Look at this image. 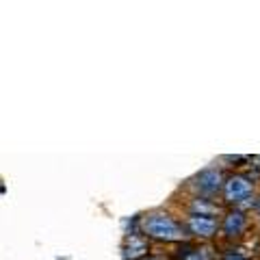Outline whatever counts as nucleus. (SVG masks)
I'll return each mask as SVG.
<instances>
[{
  "instance_id": "9b49d317",
  "label": "nucleus",
  "mask_w": 260,
  "mask_h": 260,
  "mask_svg": "<svg viewBox=\"0 0 260 260\" xmlns=\"http://www.w3.org/2000/svg\"><path fill=\"white\" fill-rule=\"evenodd\" d=\"M254 213L258 215V219H260V193H258V200H256V208H254Z\"/></svg>"
},
{
  "instance_id": "9d476101",
  "label": "nucleus",
  "mask_w": 260,
  "mask_h": 260,
  "mask_svg": "<svg viewBox=\"0 0 260 260\" xmlns=\"http://www.w3.org/2000/svg\"><path fill=\"white\" fill-rule=\"evenodd\" d=\"M143 260H169L165 254H150V256H145Z\"/></svg>"
},
{
  "instance_id": "39448f33",
  "label": "nucleus",
  "mask_w": 260,
  "mask_h": 260,
  "mask_svg": "<svg viewBox=\"0 0 260 260\" xmlns=\"http://www.w3.org/2000/svg\"><path fill=\"white\" fill-rule=\"evenodd\" d=\"M182 223L186 228V234L198 241H213L219 237V219L217 217L186 215Z\"/></svg>"
},
{
  "instance_id": "f8f14e48",
  "label": "nucleus",
  "mask_w": 260,
  "mask_h": 260,
  "mask_svg": "<svg viewBox=\"0 0 260 260\" xmlns=\"http://www.w3.org/2000/svg\"><path fill=\"white\" fill-rule=\"evenodd\" d=\"M221 260H223V258H221Z\"/></svg>"
},
{
  "instance_id": "423d86ee",
  "label": "nucleus",
  "mask_w": 260,
  "mask_h": 260,
  "mask_svg": "<svg viewBox=\"0 0 260 260\" xmlns=\"http://www.w3.org/2000/svg\"><path fill=\"white\" fill-rule=\"evenodd\" d=\"M121 251H124V260H143L150 256V239L143 232H128Z\"/></svg>"
},
{
  "instance_id": "6e6552de",
  "label": "nucleus",
  "mask_w": 260,
  "mask_h": 260,
  "mask_svg": "<svg viewBox=\"0 0 260 260\" xmlns=\"http://www.w3.org/2000/svg\"><path fill=\"white\" fill-rule=\"evenodd\" d=\"M178 256H180V260H213V256L204 247H195V245H189V243H182Z\"/></svg>"
},
{
  "instance_id": "1a4fd4ad",
  "label": "nucleus",
  "mask_w": 260,
  "mask_h": 260,
  "mask_svg": "<svg viewBox=\"0 0 260 260\" xmlns=\"http://www.w3.org/2000/svg\"><path fill=\"white\" fill-rule=\"evenodd\" d=\"M223 260H251V258L239 254V251H228V254H223Z\"/></svg>"
},
{
  "instance_id": "7ed1b4c3",
  "label": "nucleus",
  "mask_w": 260,
  "mask_h": 260,
  "mask_svg": "<svg viewBox=\"0 0 260 260\" xmlns=\"http://www.w3.org/2000/svg\"><path fill=\"white\" fill-rule=\"evenodd\" d=\"M223 182H225V174L223 169L219 167H206L202 169L200 174H195L191 180H189V186L193 189L195 195H202V198H217V193L223 191Z\"/></svg>"
},
{
  "instance_id": "f257e3e1",
  "label": "nucleus",
  "mask_w": 260,
  "mask_h": 260,
  "mask_svg": "<svg viewBox=\"0 0 260 260\" xmlns=\"http://www.w3.org/2000/svg\"><path fill=\"white\" fill-rule=\"evenodd\" d=\"M139 230L148 239L158 243H186L189 234L182 221L167 213V210H152V213L139 217Z\"/></svg>"
},
{
  "instance_id": "0eeeda50",
  "label": "nucleus",
  "mask_w": 260,
  "mask_h": 260,
  "mask_svg": "<svg viewBox=\"0 0 260 260\" xmlns=\"http://www.w3.org/2000/svg\"><path fill=\"white\" fill-rule=\"evenodd\" d=\"M223 204H217L213 198H202V195H193L189 202V215H202V217H217L223 215Z\"/></svg>"
},
{
  "instance_id": "f03ea898",
  "label": "nucleus",
  "mask_w": 260,
  "mask_h": 260,
  "mask_svg": "<svg viewBox=\"0 0 260 260\" xmlns=\"http://www.w3.org/2000/svg\"><path fill=\"white\" fill-rule=\"evenodd\" d=\"M221 198H223V206L228 208H241V210H247L256 208V200H258V182L254 178H249V174H230L225 176V182H223V191H221Z\"/></svg>"
},
{
  "instance_id": "20e7f679",
  "label": "nucleus",
  "mask_w": 260,
  "mask_h": 260,
  "mask_svg": "<svg viewBox=\"0 0 260 260\" xmlns=\"http://www.w3.org/2000/svg\"><path fill=\"white\" fill-rule=\"evenodd\" d=\"M249 213L241 208H228L221 215V221H219V234L225 241H237L241 237H245V232L249 230Z\"/></svg>"
}]
</instances>
